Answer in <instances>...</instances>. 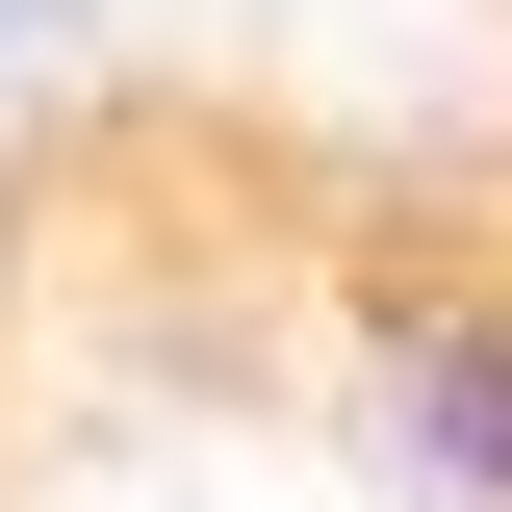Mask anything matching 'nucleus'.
I'll return each mask as SVG.
<instances>
[{
    "label": "nucleus",
    "mask_w": 512,
    "mask_h": 512,
    "mask_svg": "<svg viewBox=\"0 0 512 512\" xmlns=\"http://www.w3.org/2000/svg\"><path fill=\"white\" fill-rule=\"evenodd\" d=\"M359 461L410 512H512V256H384L359 282Z\"/></svg>",
    "instance_id": "nucleus-1"
}]
</instances>
